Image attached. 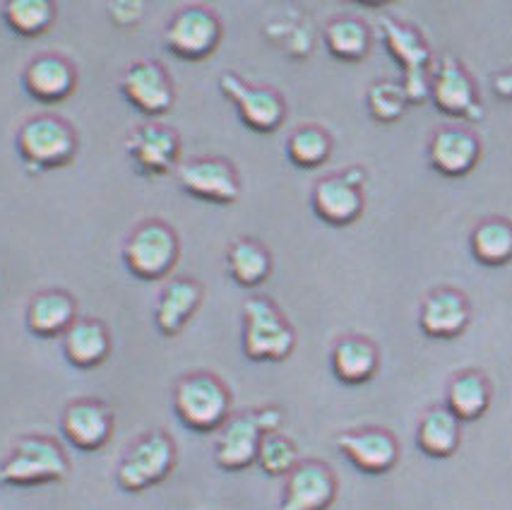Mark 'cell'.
Returning <instances> with one entry per match:
<instances>
[{
	"mask_svg": "<svg viewBox=\"0 0 512 510\" xmlns=\"http://www.w3.org/2000/svg\"><path fill=\"white\" fill-rule=\"evenodd\" d=\"M241 311V347L246 359L255 364H277L291 357L296 349V330L270 296L250 294Z\"/></svg>",
	"mask_w": 512,
	"mask_h": 510,
	"instance_id": "6da1fadb",
	"label": "cell"
},
{
	"mask_svg": "<svg viewBox=\"0 0 512 510\" xmlns=\"http://www.w3.org/2000/svg\"><path fill=\"white\" fill-rule=\"evenodd\" d=\"M70 474V460L56 438L29 434L17 438L8 458L0 462V486L32 489L65 482Z\"/></svg>",
	"mask_w": 512,
	"mask_h": 510,
	"instance_id": "7a4b0ae2",
	"label": "cell"
},
{
	"mask_svg": "<svg viewBox=\"0 0 512 510\" xmlns=\"http://www.w3.org/2000/svg\"><path fill=\"white\" fill-rule=\"evenodd\" d=\"M15 150L29 174H44L73 162L80 150V138L65 118L37 114L27 118L17 130Z\"/></svg>",
	"mask_w": 512,
	"mask_h": 510,
	"instance_id": "3957f363",
	"label": "cell"
},
{
	"mask_svg": "<svg viewBox=\"0 0 512 510\" xmlns=\"http://www.w3.org/2000/svg\"><path fill=\"white\" fill-rule=\"evenodd\" d=\"M174 412L186 429L212 434L231 417V393L210 371L186 373L174 385Z\"/></svg>",
	"mask_w": 512,
	"mask_h": 510,
	"instance_id": "277c9868",
	"label": "cell"
},
{
	"mask_svg": "<svg viewBox=\"0 0 512 510\" xmlns=\"http://www.w3.org/2000/svg\"><path fill=\"white\" fill-rule=\"evenodd\" d=\"M378 34L390 56L400 63L402 87L407 92L409 104H424L428 90H431L433 63H436L424 34L397 17H380Z\"/></svg>",
	"mask_w": 512,
	"mask_h": 510,
	"instance_id": "5b68a950",
	"label": "cell"
},
{
	"mask_svg": "<svg viewBox=\"0 0 512 510\" xmlns=\"http://www.w3.org/2000/svg\"><path fill=\"white\" fill-rule=\"evenodd\" d=\"M181 258V241L176 229L164 219H145L130 231L123 243V263L138 280H164Z\"/></svg>",
	"mask_w": 512,
	"mask_h": 510,
	"instance_id": "8992f818",
	"label": "cell"
},
{
	"mask_svg": "<svg viewBox=\"0 0 512 510\" xmlns=\"http://www.w3.org/2000/svg\"><path fill=\"white\" fill-rule=\"evenodd\" d=\"M178 450L174 438L166 431L154 429L130 443L116 467V484L128 494L152 489L174 472Z\"/></svg>",
	"mask_w": 512,
	"mask_h": 510,
	"instance_id": "52a82bcc",
	"label": "cell"
},
{
	"mask_svg": "<svg viewBox=\"0 0 512 510\" xmlns=\"http://www.w3.org/2000/svg\"><path fill=\"white\" fill-rule=\"evenodd\" d=\"M222 41V22L205 5H183L164 27V46L181 61H205Z\"/></svg>",
	"mask_w": 512,
	"mask_h": 510,
	"instance_id": "ba28073f",
	"label": "cell"
},
{
	"mask_svg": "<svg viewBox=\"0 0 512 510\" xmlns=\"http://www.w3.org/2000/svg\"><path fill=\"white\" fill-rule=\"evenodd\" d=\"M217 85L219 92L236 106L246 128L263 135L282 128L284 118H287V102L277 90L265 85H253L234 70H224L219 75Z\"/></svg>",
	"mask_w": 512,
	"mask_h": 510,
	"instance_id": "9c48e42d",
	"label": "cell"
},
{
	"mask_svg": "<svg viewBox=\"0 0 512 510\" xmlns=\"http://www.w3.org/2000/svg\"><path fill=\"white\" fill-rule=\"evenodd\" d=\"M428 99L445 116L464 118V121L474 123L484 121L486 116V109L481 104L472 75L467 73L460 58H455L452 53H445V56H440L433 63Z\"/></svg>",
	"mask_w": 512,
	"mask_h": 510,
	"instance_id": "30bf717a",
	"label": "cell"
},
{
	"mask_svg": "<svg viewBox=\"0 0 512 510\" xmlns=\"http://www.w3.org/2000/svg\"><path fill=\"white\" fill-rule=\"evenodd\" d=\"M366 169L363 166H347L337 174L323 176L315 181L311 193L313 212L332 227H347L361 217L363 205V186H366Z\"/></svg>",
	"mask_w": 512,
	"mask_h": 510,
	"instance_id": "8fae6325",
	"label": "cell"
},
{
	"mask_svg": "<svg viewBox=\"0 0 512 510\" xmlns=\"http://www.w3.org/2000/svg\"><path fill=\"white\" fill-rule=\"evenodd\" d=\"M178 186L190 198L214 205H231L241 198V176L224 157L188 159L176 169Z\"/></svg>",
	"mask_w": 512,
	"mask_h": 510,
	"instance_id": "7c38bea8",
	"label": "cell"
},
{
	"mask_svg": "<svg viewBox=\"0 0 512 510\" xmlns=\"http://www.w3.org/2000/svg\"><path fill=\"white\" fill-rule=\"evenodd\" d=\"M125 154L128 162L140 176H164L174 169L181 157V138L171 126L147 121L130 130L125 138Z\"/></svg>",
	"mask_w": 512,
	"mask_h": 510,
	"instance_id": "4fadbf2b",
	"label": "cell"
},
{
	"mask_svg": "<svg viewBox=\"0 0 512 510\" xmlns=\"http://www.w3.org/2000/svg\"><path fill=\"white\" fill-rule=\"evenodd\" d=\"M118 87L125 102L145 116H162L176 102V87L169 70L150 58L130 63Z\"/></svg>",
	"mask_w": 512,
	"mask_h": 510,
	"instance_id": "5bb4252c",
	"label": "cell"
},
{
	"mask_svg": "<svg viewBox=\"0 0 512 510\" xmlns=\"http://www.w3.org/2000/svg\"><path fill=\"white\" fill-rule=\"evenodd\" d=\"M116 417L106 402L94 397H80L68 402L61 414V434L70 446L85 453L101 450L111 441Z\"/></svg>",
	"mask_w": 512,
	"mask_h": 510,
	"instance_id": "9a60e30c",
	"label": "cell"
},
{
	"mask_svg": "<svg viewBox=\"0 0 512 510\" xmlns=\"http://www.w3.org/2000/svg\"><path fill=\"white\" fill-rule=\"evenodd\" d=\"M339 491L337 477L323 460H301L284 482L279 510H327Z\"/></svg>",
	"mask_w": 512,
	"mask_h": 510,
	"instance_id": "2e32d148",
	"label": "cell"
},
{
	"mask_svg": "<svg viewBox=\"0 0 512 510\" xmlns=\"http://www.w3.org/2000/svg\"><path fill=\"white\" fill-rule=\"evenodd\" d=\"M479 135L462 126H440L428 140V164L445 179H462L479 164Z\"/></svg>",
	"mask_w": 512,
	"mask_h": 510,
	"instance_id": "e0dca14e",
	"label": "cell"
},
{
	"mask_svg": "<svg viewBox=\"0 0 512 510\" xmlns=\"http://www.w3.org/2000/svg\"><path fill=\"white\" fill-rule=\"evenodd\" d=\"M472 323V304L467 294L455 287H438L428 292L419 308V328L433 340H455Z\"/></svg>",
	"mask_w": 512,
	"mask_h": 510,
	"instance_id": "ac0fdd59",
	"label": "cell"
},
{
	"mask_svg": "<svg viewBox=\"0 0 512 510\" xmlns=\"http://www.w3.org/2000/svg\"><path fill=\"white\" fill-rule=\"evenodd\" d=\"M339 453L363 474H385L400 460V443L378 426L351 429L337 436Z\"/></svg>",
	"mask_w": 512,
	"mask_h": 510,
	"instance_id": "d6986e66",
	"label": "cell"
},
{
	"mask_svg": "<svg viewBox=\"0 0 512 510\" xmlns=\"http://www.w3.org/2000/svg\"><path fill=\"white\" fill-rule=\"evenodd\" d=\"M265 431L260 429L258 417L253 412H241L229 417V421L217 431L214 441V462L226 472L248 470L258 462L260 441Z\"/></svg>",
	"mask_w": 512,
	"mask_h": 510,
	"instance_id": "ffe728a7",
	"label": "cell"
},
{
	"mask_svg": "<svg viewBox=\"0 0 512 510\" xmlns=\"http://www.w3.org/2000/svg\"><path fill=\"white\" fill-rule=\"evenodd\" d=\"M22 87L34 102H65L77 87V70L61 53H39L22 70Z\"/></svg>",
	"mask_w": 512,
	"mask_h": 510,
	"instance_id": "44dd1931",
	"label": "cell"
},
{
	"mask_svg": "<svg viewBox=\"0 0 512 510\" xmlns=\"http://www.w3.org/2000/svg\"><path fill=\"white\" fill-rule=\"evenodd\" d=\"M202 296H205V289L193 277H174L166 282L157 299V308H154L157 330L166 337L181 335L190 318L198 313Z\"/></svg>",
	"mask_w": 512,
	"mask_h": 510,
	"instance_id": "7402d4cb",
	"label": "cell"
},
{
	"mask_svg": "<svg viewBox=\"0 0 512 510\" xmlns=\"http://www.w3.org/2000/svg\"><path fill=\"white\" fill-rule=\"evenodd\" d=\"M77 320V301L65 289H44L27 304L25 325L34 337L53 340L63 337Z\"/></svg>",
	"mask_w": 512,
	"mask_h": 510,
	"instance_id": "603a6c76",
	"label": "cell"
},
{
	"mask_svg": "<svg viewBox=\"0 0 512 510\" xmlns=\"http://www.w3.org/2000/svg\"><path fill=\"white\" fill-rule=\"evenodd\" d=\"M332 373L344 385L368 383L380 369V349L363 335H342L330 352Z\"/></svg>",
	"mask_w": 512,
	"mask_h": 510,
	"instance_id": "cb8c5ba5",
	"label": "cell"
},
{
	"mask_svg": "<svg viewBox=\"0 0 512 510\" xmlns=\"http://www.w3.org/2000/svg\"><path fill=\"white\" fill-rule=\"evenodd\" d=\"M111 354V332L99 318H77L63 335V357L75 369H97Z\"/></svg>",
	"mask_w": 512,
	"mask_h": 510,
	"instance_id": "d4e9b609",
	"label": "cell"
},
{
	"mask_svg": "<svg viewBox=\"0 0 512 510\" xmlns=\"http://www.w3.org/2000/svg\"><path fill=\"white\" fill-rule=\"evenodd\" d=\"M462 421L448 407H431L421 414L416 426V446L428 458L445 460L457 453L462 438Z\"/></svg>",
	"mask_w": 512,
	"mask_h": 510,
	"instance_id": "484cf974",
	"label": "cell"
},
{
	"mask_svg": "<svg viewBox=\"0 0 512 510\" xmlns=\"http://www.w3.org/2000/svg\"><path fill=\"white\" fill-rule=\"evenodd\" d=\"M491 383L481 371L464 369L450 378L445 407L460 421L481 419L491 407Z\"/></svg>",
	"mask_w": 512,
	"mask_h": 510,
	"instance_id": "4316f807",
	"label": "cell"
},
{
	"mask_svg": "<svg viewBox=\"0 0 512 510\" xmlns=\"http://www.w3.org/2000/svg\"><path fill=\"white\" fill-rule=\"evenodd\" d=\"M323 41L332 58L344 63H359L371 53V27L359 17L339 15L332 17L323 29Z\"/></svg>",
	"mask_w": 512,
	"mask_h": 510,
	"instance_id": "83f0119b",
	"label": "cell"
},
{
	"mask_svg": "<svg viewBox=\"0 0 512 510\" xmlns=\"http://www.w3.org/2000/svg\"><path fill=\"white\" fill-rule=\"evenodd\" d=\"M226 268L241 287H260L272 272V253L260 241L243 236L226 248Z\"/></svg>",
	"mask_w": 512,
	"mask_h": 510,
	"instance_id": "f1b7e54d",
	"label": "cell"
},
{
	"mask_svg": "<svg viewBox=\"0 0 512 510\" xmlns=\"http://www.w3.org/2000/svg\"><path fill=\"white\" fill-rule=\"evenodd\" d=\"M265 37L275 49H279L284 56L294 58V61H303L315 49V29L306 15L299 10H289L277 20H270L265 25Z\"/></svg>",
	"mask_w": 512,
	"mask_h": 510,
	"instance_id": "f546056e",
	"label": "cell"
},
{
	"mask_svg": "<svg viewBox=\"0 0 512 510\" xmlns=\"http://www.w3.org/2000/svg\"><path fill=\"white\" fill-rule=\"evenodd\" d=\"M472 255L486 268H500L512 260V222L503 217H486L469 236Z\"/></svg>",
	"mask_w": 512,
	"mask_h": 510,
	"instance_id": "4dcf8cb0",
	"label": "cell"
},
{
	"mask_svg": "<svg viewBox=\"0 0 512 510\" xmlns=\"http://www.w3.org/2000/svg\"><path fill=\"white\" fill-rule=\"evenodd\" d=\"M332 154V135L325 128L306 123L291 130L287 140V157L291 164L301 166V169H318L323 166Z\"/></svg>",
	"mask_w": 512,
	"mask_h": 510,
	"instance_id": "1f68e13d",
	"label": "cell"
},
{
	"mask_svg": "<svg viewBox=\"0 0 512 510\" xmlns=\"http://www.w3.org/2000/svg\"><path fill=\"white\" fill-rule=\"evenodd\" d=\"M3 20L20 37H39L56 20V5L51 0H10L3 5Z\"/></svg>",
	"mask_w": 512,
	"mask_h": 510,
	"instance_id": "d6a6232c",
	"label": "cell"
},
{
	"mask_svg": "<svg viewBox=\"0 0 512 510\" xmlns=\"http://www.w3.org/2000/svg\"><path fill=\"white\" fill-rule=\"evenodd\" d=\"M366 106L378 123H395L400 121L409 106V97L404 92L402 80H390V77H380L371 82L366 92Z\"/></svg>",
	"mask_w": 512,
	"mask_h": 510,
	"instance_id": "836d02e7",
	"label": "cell"
},
{
	"mask_svg": "<svg viewBox=\"0 0 512 510\" xmlns=\"http://www.w3.org/2000/svg\"><path fill=\"white\" fill-rule=\"evenodd\" d=\"M299 448L291 441L289 436L279 434H265L260 441L258 462L255 465L263 470L267 477H289L291 470L299 465Z\"/></svg>",
	"mask_w": 512,
	"mask_h": 510,
	"instance_id": "e575fe53",
	"label": "cell"
},
{
	"mask_svg": "<svg viewBox=\"0 0 512 510\" xmlns=\"http://www.w3.org/2000/svg\"><path fill=\"white\" fill-rule=\"evenodd\" d=\"M145 15V5L135 3V0H121V3L109 5V17L116 27H133L138 25Z\"/></svg>",
	"mask_w": 512,
	"mask_h": 510,
	"instance_id": "d590c367",
	"label": "cell"
},
{
	"mask_svg": "<svg viewBox=\"0 0 512 510\" xmlns=\"http://www.w3.org/2000/svg\"><path fill=\"white\" fill-rule=\"evenodd\" d=\"M255 417H258L260 429H263L265 434H275V431H279V426H282V421H284L282 409L272 407V405L255 409Z\"/></svg>",
	"mask_w": 512,
	"mask_h": 510,
	"instance_id": "8d00e7d4",
	"label": "cell"
},
{
	"mask_svg": "<svg viewBox=\"0 0 512 510\" xmlns=\"http://www.w3.org/2000/svg\"><path fill=\"white\" fill-rule=\"evenodd\" d=\"M491 87L500 99H505V102H512V68L500 70V73L493 75L491 77Z\"/></svg>",
	"mask_w": 512,
	"mask_h": 510,
	"instance_id": "74e56055",
	"label": "cell"
}]
</instances>
